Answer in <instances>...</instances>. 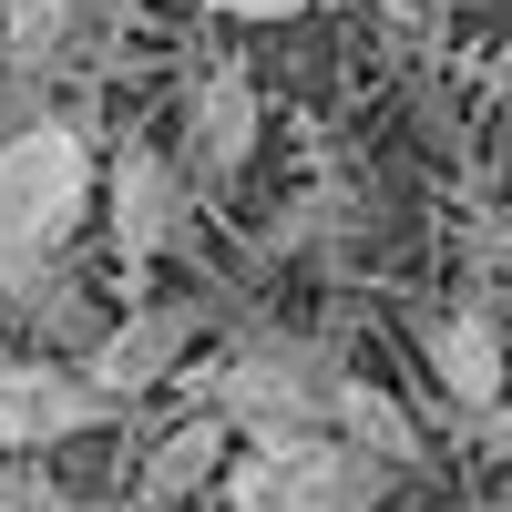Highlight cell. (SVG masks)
I'll return each mask as SVG.
<instances>
[{
	"instance_id": "cell-1",
	"label": "cell",
	"mask_w": 512,
	"mask_h": 512,
	"mask_svg": "<svg viewBox=\"0 0 512 512\" xmlns=\"http://www.w3.org/2000/svg\"><path fill=\"white\" fill-rule=\"evenodd\" d=\"M338 390L349 369L318 328H236L216 369L195 379V400H216L246 441H287V431H338Z\"/></svg>"
},
{
	"instance_id": "cell-2",
	"label": "cell",
	"mask_w": 512,
	"mask_h": 512,
	"mask_svg": "<svg viewBox=\"0 0 512 512\" xmlns=\"http://www.w3.org/2000/svg\"><path fill=\"white\" fill-rule=\"evenodd\" d=\"M93 144H82V123L62 113H31L0 134V287H11L21 267H41V256H62L82 236V216H93Z\"/></svg>"
},
{
	"instance_id": "cell-3",
	"label": "cell",
	"mask_w": 512,
	"mask_h": 512,
	"mask_svg": "<svg viewBox=\"0 0 512 512\" xmlns=\"http://www.w3.org/2000/svg\"><path fill=\"white\" fill-rule=\"evenodd\" d=\"M400 461L359 451L349 431H287L226 461V512H379Z\"/></svg>"
},
{
	"instance_id": "cell-4",
	"label": "cell",
	"mask_w": 512,
	"mask_h": 512,
	"mask_svg": "<svg viewBox=\"0 0 512 512\" xmlns=\"http://www.w3.org/2000/svg\"><path fill=\"white\" fill-rule=\"evenodd\" d=\"M113 21H123V0H0V93H11V123L52 113L62 72H103Z\"/></svg>"
},
{
	"instance_id": "cell-5",
	"label": "cell",
	"mask_w": 512,
	"mask_h": 512,
	"mask_svg": "<svg viewBox=\"0 0 512 512\" xmlns=\"http://www.w3.org/2000/svg\"><path fill=\"white\" fill-rule=\"evenodd\" d=\"M185 216H195L185 154H164V144H113V164H103V226H113V277H123V297H144L154 256L185 236Z\"/></svg>"
},
{
	"instance_id": "cell-6",
	"label": "cell",
	"mask_w": 512,
	"mask_h": 512,
	"mask_svg": "<svg viewBox=\"0 0 512 512\" xmlns=\"http://www.w3.org/2000/svg\"><path fill=\"white\" fill-rule=\"evenodd\" d=\"M113 420H123V400H113L72 349L0 359V461L62 451V441H82V431H113Z\"/></svg>"
},
{
	"instance_id": "cell-7",
	"label": "cell",
	"mask_w": 512,
	"mask_h": 512,
	"mask_svg": "<svg viewBox=\"0 0 512 512\" xmlns=\"http://www.w3.org/2000/svg\"><path fill=\"white\" fill-rule=\"evenodd\" d=\"M195 338H205V297H123V318H103V338L82 349V369L134 410V400H154L164 379L195 359Z\"/></svg>"
},
{
	"instance_id": "cell-8",
	"label": "cell",
	"mask_w": 512,
	"mask_h": 512,
	"mask_svg": "<svg viewBox=\"0 0 512 512\" xmlns=\"http://www.w3.org/2000/svg\"><path fill=\"white\" fill-rule=\"evenodd\" d=\"M256 123H267V103H256L246 52L195 62V82H185V175H195V195H236L246 154H256Z\"/></svg>"
},
{
	"instance_id": "cell-9",
	"label": "cell",
	"mask_w": 512,
	"mask_h": 512,
	"mask_svg": "<svg viewBox=\"0 0 512 512\" xmlns=\"http://www.w3.org/2000/svg\"><path fill=\"white\" fill-rule=\"evenodd\" d=\"M236 420L216 410V400H195L185 420H175V431H164L154 451H144V472H134V502L144 512H175V502H195L205 482H226V461H236Z\"/></svg>"
},
{
	"instance_id": "cell-10",
	"label": "cell",
	"mask_w": 512,
	"mask_h": 512,
	"mask_svg": "<svg viewBox=\"0 0 512 512\" xmlns=\"http://www.w3.org/2000/svg\"><path fill=\"white\" fill-rule=\"evenodd\" d=\"M431 379L451 390V410H502V328H492V308H451V318H431Z\"/></svg>"
},
{
	"instance_id": "cell-11",
	"label": "cell",
	"mask_w": 512,
	"mask_h": 512,
	"mask_svg": "<svg viewBox=\"0 0 512 512\" xmlns=\"http://www.w3.org/2000/svg\"><path fill=\"white\" fill-rule=\"evenodd\" d=\"M0 308H11L31 338H41V349H93V338H103V318H93V297H82V277L62 267V256H41V267H21L11 287H0Z\"/></svg>"
},
{
	"instance_id": "cell-12",
	"label": "cell",
	"mask_w": 512,
	"mask_h": 512,
	"mask_svg": "<svg viewBox=\"0 0 512 512\" xmlns=\"http://www.w3.org/2000/svg\"><path fill=\"white\" fill-rule=\"evenodd\" d=\"M338 431H349L359 451H379V461H400V472L420 461V431H410V410H400L390 390H369L359 369H349V390H338Z\"/></svg>"
},
{
	"instance_id": "cell-13",
	"label": "cell",
	"mask_w": 512,
	"mask_h": 512,
	"mask_svg": "<svg viewBox=\"0 0 512 512\" xmlns=\"http://www.w3.org/2000/svg\"><path fill=\"white\" fill-rule=\"evenodd\" d=\"M0 512H52V482H41L31 461H11V472H0Z\"/></svg>"
},
{
	"instance_id": "cell-14",
	"label": "cell",
	"mask_w": 512,
	"mask_h": 512,
	"mask_svg": "<svg viewBox=\"0 0 512 512\" xmlns=\"http://www.w3.org/2000/svg\"><path fill=\"white\" fill-rule=\"evenodd\" d=\"M185 11H216V21H297L308 0H185Z\"/></svg>"
},
{
	"instance_id": "cell-15",
	"label": "cell",
	"mask_w": 512,
	"mask_h": 512,
	"mask_svg": "<svg viewBox=\"0 0 512 512\" xmlns=\"http://www.w3.org/2000/svg\"><path fill=\"white\" fill-rule=\"evenodd\" d=\"M482 441L502 451V472H512V410H482Z\"/></svg>"
},
{
	"instance_id": "cell-16",
	"label": "cell",
	"mask_w": 512,
	"mask_h": 512,
	"mask_svg": "<svg viewBox=\"0 0 512 512\" xmlns=\"http://www.w3.org/2000/svg\"><path fill=\"white\" fill-rule=\"evenodd\" d=\"M52 512H144V502H62V492H52Z\"/></svg>"
},
{
	"instance_id": "cell-17",
	"label": "cell",
	"mask_w": 512,
	"mask_h": 512,
	"mask_svg": "<svg viewBox=\"0 0 512 512\" xmlns=\"http://www.w3.org/2000/svg\"><path fill=\"white\" fill-rule=\"evenodd\" d=\"M492 82H502V93H512V41H502V62H492Z\"/></svg>"
},
{
	"instance_id": "cell-18",
	"label": "cell",
	"mask_w": 512,
	"mask_h": 512,
	"mask_svg": "<svg viewBox=\"0 0 512 512\" xmlns=\"http://www.w3.org/2000/svg\"><path fill=\"white\" fill-rule=\"evenodd\" d=\"M492 256H502V267H512V236H492Z\"/></svg>"
}]
</instances>
